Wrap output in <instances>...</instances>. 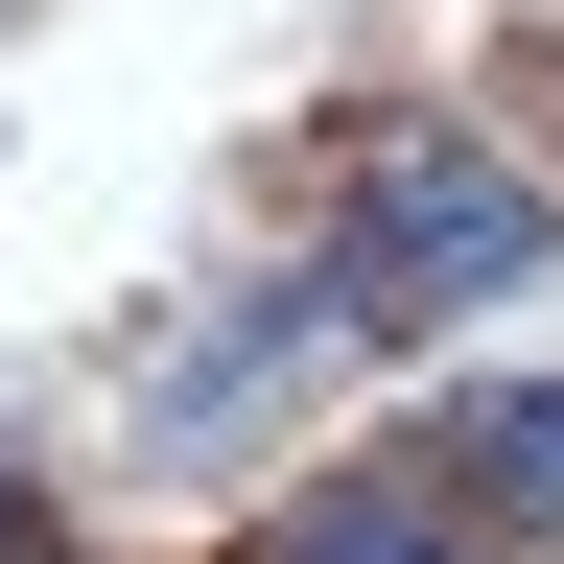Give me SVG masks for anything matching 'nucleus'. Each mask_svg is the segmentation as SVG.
<instances>
[{
    "instance_id": "1",
    "label": "nucleus",
    "mask_w": 564,
    "mask_h": 564,
    "mask_svg": "<svg viewBox=\"0 0 564 564\" xmlns=\"http://www.w3.org/2000/svg\"><path fill=\"white\" fill-rule=\"evenodd\" d=\"M518 282H541V188L470 165V141H400V165L352 188V236H329V329H470V306H518Z\"/></svg>"
},
{
    "instance_id": "2",
    "label": "nucleus",
    "mask_w": 564,
    "mask_h": 564,
    "mask_svg": "<svg viewBox=\"0 0 564 564\" xmlns=\"http://www.w3.org/2000/svg\"><path fill=\"white\" fill-rule=\"evenodd\" d=\"M423 470H447V494H494V518H564V377H541V400H470Z\"/></svg>"
},
{
    "instance_id": "3",
    "label": "nucleus",
    "mask_w": 564,
    "mask_h": 564,
    "mask_svg": "<svg viewBox=\"0 0 564 564\" xmlns=\"http://www.w3.org/2000/svg\"><path fill=\"white\" fill-rule=\"evenodd\" d=\"M282 564H470V494H306Z\"/></svg>"
},
{
    "instance_id": "4",
    "label": "nucleus",
    "mask_w": 564,
    "mask_h": 564,
    "mask_svg": "<svg viewBox=\"0 0 564 564\" xmlns=\"http://www.w3.org/2000/svg\"><path fill=\"white\" fill-rule=\"evenodd\" d=\"M0 564H47V470L24 447H0Z\"/></svg>"
}]
</instances>
